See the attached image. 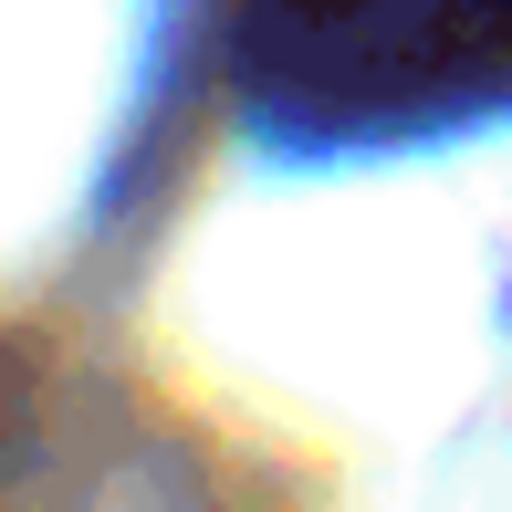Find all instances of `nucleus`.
Wrapping results in <instances>:
<instances>
[{"label":"nucleus","mask_w":512,"mask_h":512,"mask_svg":"<svg viewBox=\"0 0 512 512\" xmlns=\"http://www.w3.org/2000/svg\"><path fill=\"white\" fill-rule=\"evenodd\" d=\"M251 136L283 157H377L512 115V0H241Z\"/></svg>","instance_id":"nucleus-1"},{"label":"nucleus","mask_w":512,"mask_h":512,"mask_svg":"<svg viewBox=\"0 0 512 512\" xmlns=\"http://www.w3.org/2000/svg\"><path fill=\"white\" fill-rule=\"evenodd\" d=\"M21 471H32V418H21V408H11V387H0V512H11Z\"/></svg>","instance_id":"nucleus-2"}]
</instances>
